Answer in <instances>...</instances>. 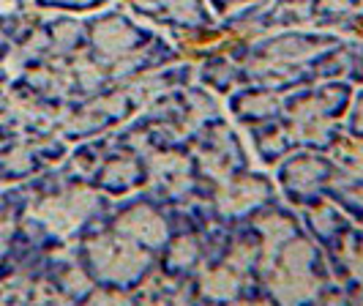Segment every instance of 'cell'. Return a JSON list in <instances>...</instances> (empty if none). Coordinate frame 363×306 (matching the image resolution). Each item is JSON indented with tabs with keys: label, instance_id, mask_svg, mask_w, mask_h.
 I'll return each instance as SVG.
<instances>
[{
	"label": "cell",
	"instance_id": "d4e9b609",
	"mask_svg": "<svg viewBox=\"0 0 363 306\" xmlns=\"http://www.w3.org/2000/svg\"><path fill=\"white\" fill-rule=\"evenodd\" d=\"M358 126H363V99L361 104H358Z\"/></svg>",
	"mask_w": 363,
	"mask_h": 306
},
{
	"label": "cell",
	"instance_id": "8fae6325",
	"mask_svg": "<svg viewBox=\"0 0 363 306\" xmlns=\"http://www.w3.org/2000/svg\"><path fill=\"white\" fill-rule=\"evenodd\" d=\"M52 36H55V47H57V50H72L74 44H77V38H79V25L72 22V19L57 22Z\"/></svg>",
	"mask_w": 363,
	"mask_h": 306
},
{
	"label": "cell",
	"instance_id": "7402d4cb",
	"mask_svg": "<svg viewBox=\"0 0 363 306\" xmlns=\"http://www.w3.org/2000/svg\"><path fill=\"white\" fill-rule=\"evenodd\" d=\"M9 233H11V222L6 217H0V249L6 246V241H9Z\"/></svg>",
	"mask_w": 363,
	"mask_h": 306
},
{
	"label": "cell",
	"instance_id": "8992f818",
	"mask_svg": "<svg viewBox=\"0 0 363 306\" xmlns=\"http://www.w3.org/2000/svg\"><path fill=\"white\" fill-rule=\"evenodd\" d=\"M317 50H320V44H317V41H306V38H284V41L273 44L271 55L276 58V60L298 63V60H303V58L314 55Z\"/></svg>",
	"mask_w": 363,
	"mask_h": 306
},
{
	"label": "cell",
	"instance_id": "5b68a950",
	"mask_svg": "<svg viewBox=\"0 0 363 306\" xmlns=\"http://www.w3.org/2000/svg\"><path fill=\"white\" fill-rule=\"evenodd\" d=\"M265 197V186L259 183V180H235V183H230L221 195H218V205H221V211H227V214H238V211H246V208H252L255 202Z\"/></svg>",
	"mask_w": 363,
	"mask_h": 306
},
{
	"label": "cell",
	"instance_id": "9c48e42d",
	"mask_svg": "<svg viewBox=\"0 0 363 306\" xmlns=\"http://www.w3.org/2000/svg\"><path fill=\"white\" fill-rule=\"evenodd\" d=\"M259 230L265 233V238H268V246H273V244H281L284 238H290L292 235V222L284 217H268L259 222Z\"/></svg>",
	"mask_w": 363,
	"mask_h": 306
},
{
	"label": "cell",
	"instance_id": "52a82bcc",
	"mask_svg": "<svg viewBox=\"0 0 363 306\" xmlns=\"http://www.w3.org/2000/svg\"><path fill=\"white\" fill-rule=\"evenodd\" d=\"M202 290H205V295H211V298H233L238 290L235 273H230V271H224V268L211 271V273H205V279H202Z\"/></svg>",
	"mask_w": 363,
	"mask_h": 306
},
{
	"label": "cell",
	"instance_id": "9a60e30c",
	"mask_svg": "<svg viewBox=\"0 0 363 306\" xmlns=\"http://www.w3.org/2000/svg\"><path fill=\"white\" fill-rule=\"evenodd\" d=\"M345 263H347V268L352 271L358 279H363V246H361V244H352V241H347Z\"/></svg>",
	"mask_w": 363,
	"mask_h": 306
},
{
	"label": "cell",
	"instance_id": "4316f807",
	"mask_svg": "<svg viewBox=\"0 0 363 306\" xmlns=\"http://www.w3.org/2000/svg\"><path fill=\"white\" fill-rule=\"evenodd\" d=\"M159 3H167V6H169V3H172V0H159Z\"/></svg>",
	"mask_w": 363,
	"mask_h": 306
},
{
	"label": "cell",
	"instance_id": "3957f363",
	"mask_svg": "<svg viewBox=\"0 0 363 306\" xmlns=\"http://www.w3.org/2000/svg\"><path fill=\"white\" fill-rule=\"evenodd\" d=\"M118 230L134 241H147L150 246H159L167 238V224L162 222V217H156L147 208H134L123 214L118 219Z\"/></svg>",
	"mask_w": 363,
	"mask_h": 306
},
{
	"label": "cell",
	"instance_id": "d6986e66",
	"mask_svg": "<svg viewBox=\"0 0 363 306\" xmlns=\"http://www.w3.org/2000/svg\"><path fill=\"white\" fill-rule=\"evenodd\" d=\"M63 285H66L69 293H85V290L91 288V285H88V279H85V273H82V271H77V268H72L66 276H63Z\"/></svg>",
	"mask_w": 363,
	"mask_h": 306
},
{
	"label": "cell",
	"instance_id": "ba28073f",
	"mask_svg": "<svg viewBox=\"0 0 363 306\" xmlns=\"http://www.w3.org/2000/svg\"><path fill=\"white\" fill-rule=\"evenodd\" d=\"M317 178H320V164L309 162V159L290 164V170H287V180L298 189H309V186L317 183Z\"/></svg>",
	"mask_w": 363,
	"mask_h": 306
},
{
	"label": "cell",
	"instance_id": "ffe728a7",
	"mask_svg": "<svg viewBox=\"0 0 363 306\" xmlns=\"http://www.w3.org/2000/svg\"><path fill=\"white\" fill-rule=\"evenodd\" d=\"M28 55H25V50H17V53H11L9 55V60H6V69L11 74H17L19 69H22V60H25Z\"/></svg>",
	"mask_w": 363,
	"mask_h": 306
},
{
	"label": "cell",
	"instance_id": "484cf974",
	"mask_svg": "<svg viewBox=\"0 0 363 306\" xmlns=\"http://www.w3.org/2000/svg\"><path fill=\"white\" fill-rule=\"evenodd\" d=\"M63 3H77L79 6V3H91V0H63Z\"/></svg>",
	"mask_w": 363,
	"mask_h": 306
},
{
	"label": "cell",
	"instance_id": "6da1fadb",
	"mask_svg": "<svg viewBox=\"0 0 363 306\" xmlns=\"http://www.w3.org/2000/svg\"><path fill=\"white\" fill-rule=\"evenodd\" d=\"M91 260L96 271L112 282H126L145 268V254L121 238H96L91 244Z\"/></svg>",
	"mask_w": 363,
	"mask_h": 306
},
{
	"label": "cell",
	"instance_id": "5bb4252c",
	"mask_svg": "<svg viewBox=\"0 0 363 306\" xmlns=\"http://www.w3.org/2000/svg\"><path fill=\"white\" fill-rule=\"evenodd\" d=\"M169 14L178 22H197L200 19V9L194 0H172L169 3Z\"/></svg>",
	"mask_w": 363,
	"mask_h": 306
},
{
	"label": "cell",
	"instance_id": "4fadbf2b",
	"mask_svg": "<svg viewBox=\"0 0 363 306\" xmlns=\"http://www.w3.org/2000/svg\"><path fill=\"white\" fill-rule=\"evenodd\" d=\"M74 72H77V77H79V85H82V88L91 90L101 82V69H99V66H93L91 60H77Z\"/></svg>",
	"mask_w": 363,
	"mask_h": 306
},
{
	"label": "cell",
	"instance_id": "cb8c5ba5",
	"mask_svg": "<svg viewBox=\"0 0 363 306\" xmlns=\"http://www.w3.org/2000/svg\"><path fill=\"white\" fill-rule=\"evenodd\" d=\"M0 11H14V0H0Z\"/></svg>",
	"mask_w": 363,
	"mask_h": 306
},
{
	"label": "cell",
	"instance_id": "44dd1931",
	"mask_svg": "<svg viewBox=\"0 0 363 306\" xmlns=\"http://www.w3.org/2000/svg\"><path fill=\"white\" fill-rule=\"evenodd\" d=\"M311 222H314V227H317V230H323V233H325L328 227L333 224V217H330V214H320V211H317Z\"/></svg>",
	"mask_w": 363,
	"mask_h": 306
},
{
	"label": "cell",
	"instance_id": "7c38bea8",
	"mask_svg": "<svg viewBox=\"0 0 363 306\" xmlns=\"http://www.w3.org/2000/svg\"><path fill=\"white\" fill-rule=\"evenodd\" d=\"M194 260H197V244H194V238H181L172 246V263L175 266H191Z\"/></svg>",
	"mask_w": 363,
	"mask_h": 306
},
{
	"label": "cell",
	"instance_id": "7a4b0ae2",
	"mask_svg": "<svg viewBox=\"0 0 363 306\" xmlns=\"http://www.w3.org/2000/svg\"><path fill=\"white\" fill-rule=\"evenodd\" d=\"M96 208V195L88 189H74L66 197H50L36 208V219L52 233H69Z\"/></svg>",
	"mask_w": 363,
	"mask_h": 306
},
{
	"label": "cell",
	"instance_id": "e0dca14e",
	"mask_svg": "<svg viewBox=\"0 0 363 306\" xmlns=\"http://www.w3.org/2000/svg\"><path fill=\"white\" fill-rule=\"evenodd\" d=\"M3 162H6V167H9V170L22 173V170H28V164H30V153H28L25 148H14V151H11V153H9Z\"/></svg>",
	"mask_w": 363,
	"mask_h": 306
},
{
	"label": "cell",
	"instance_id": "30bf717a",
	"mask_svg": "<svg viewBox=\"0 0 363 306\" xmlns=\"http://www.w3.org/2000/svg\"><path fill=\"white\" fill-rule=\"evenodd\" d=\"M134 175H137V167L131 162H115L104 170V183L107 186H126L134 180Z\"/></svg>",
	"mask_w": 363,
	"mask_h": 306
},
{
	"label": "cell",
	"instance_id": "2e32d148",
	"mask_svg": "<svg viewBox=\"0 0 363 306\" xmlns=\"http://www.w3.org/2000/svg\"><path fill=\"white\" fill-rule=\"evenodd\" d=\"M255 246H249V244H238L235 249H233V254H230V266L238 271L249 268L252 263H255Z\"/></svg>",
	"mask_w": 363,
	"mask_h": 306
},
{
	"label": "cell",
	"instance_id": "277c9868",
	"mask_svg": "<svg viewBox=\"0 0 363 306\" xmlns=\"http://www.w3.org/2000/svg\"><path fill=\"white\" fill-rule=\"evenodd\" d=\"M93 38H96V47L104 55H109V58L126 55L128 50L134 47V41H137L134 31L128 28L123 19H118V17L101 19V22L96 25V31H93Z\"/></svg>",
	"mask_w": 363,
	"mask_h": 306
},
{
	"label": "cell",
	"instance_id": "603a6c76",
	"mask_svg": "<svg viewBox=\"0 0 363 306\" xmlns=\"http://www.w3.org/2000/svg\"><path fill=\"white\" fill-rule=\"evenodd\" d=\"M347 6H350V0H323V9L325 11H342Z\"/></svg>",
	"mask_w": 363,
	"mask_h": 306
},
{
	"label": "cell",
	"instance_id": "ac0fdd59",
	"mask_svg": "<svg viewBox=\"0 0 363 306\" xmlns=\"http://www.w3.org/2000/svg\"><path fill=\"white\" fill-rule=\"evenodd\" d=\"M276 99L271 96H257V99H249L246 102V112H252V115H265V112H273L276 109Z\"/></svg>",
	"mask_w": 363,
	"mask_h": 306
}]
</instances>
